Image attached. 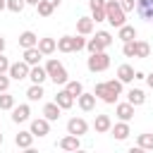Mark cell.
<instances>
[{"label": "cell", "mask_w": 153, "mask_h": 153, "mask_svg": "<svg viewBox=\"0 0 153 153\" xmlns=\"http://www.w3.org/2000/svg\"><path fill=\"white\" fill-rule=\"evenodd\" d=\"M124 14H127V12L120 7L117 0H105V22H108L110 26L120 29L122 24H127V17H124Z\"/></svg>", "instance_id": "cell-1"}, {"label": "cell", "mask_w": 153, "mask_h": 153, "mask_svg": "<svg viewBox=\"0 0 153 153\" xmlns=\"http://www.w3.org/2000/svg\"><path fill=\"white\" fill-rule=\"evenodd\" d=\"M45 72H48V79L55 81V86H57V84H60V86L67 84V69H65V65H62L60 60H48V62H45Z\"/></svg>", "instance_id": "cell-2"}, {"label": "cell", "mask_w": 153, "mask_h": 153, "mask_svg": "<svg viewBox=\"0 0 153 153\" xmlns=\"http://www.w3.org/2000/svg\"><path fill=\"white\" fill-rule=\"evenodd\" d=\"M86 67H88V72H105L108 67H110V55L105 53V50H100V53H91V57L86 60Z\"/></svg>", "instance_id": "cell-3"}, {"label": "cell", "mask_w": 153, "mask_h": 153, "mask_svg": "<svg viewBox=\"0 0 153 153\" xmlns=\"http://www.w3.org/2000/svg\"><path fill=\"white\" fill-rule=\"evenodd\" d=\"M29 65L22 60V62H10V69H7V74H10V79H14V81H22V79H29Z\"/></svg>", "instance_id": "cell-4"}, {"label": "cell", "mask_w": 153, "mask_h": 153, "mask_svg": "<svg viewBox=\"0 0 153 153\" xmlns=\"http://www.w3.org/2000/svg\"><path fill=\"white\" fill-rule=\"evenodd\" d=\"M93 96H96V98H100V100H103V103H108V105H112V103L117 100V93H112V91L108 88V84H105V81L96 84V88H93Z\"/></svg>", "instance_id": "cell-5"}, {"label": "cell", "mask_w": 153, "mask_h": 153, "mask_svg": "<svg viewBox=\"0 0 153 153\" xmlns=\"http://www.w3.org/2000/svg\"><path fill=\"white\" fill-rule=\"evenodd\" d=\"M88 131V122L84 117H72L67 122V134H74V136H84Z\"/></svg>", "instance_id": "cell-6"}, {"label": "cell", "mask_w": 153, "mask_h": 153, "mask_svg": "<svg viewBox=\"0 0 153 153\" xmlns=\"http://www.w3.org/2000/svg\"><path fill=\"white\" fill-rule=\"evenodd\" d=\"M33 136H45L48 131H50V120H45V117H36V120H31V129H29Z\"/></svg>", "instance_id": "cell-7"}, {"label": "cell", "mask_w": 153, "mask_h": 153, "mask_svg": "<svg viewBox=\"0 0 153 153\" xmlns=\"http://www.w3.org/2000/svg\"><path fill=\"white\" fill-rule=\"evenodd\" d=\"M136 14L146 22H153V0H136Z\"/></svg>", "instance_id": "cell-8"}, {"label": "cell", "mask_w": 153, "mask_h": 153, "mask_svg": "<svg viewBox=\"0 0 153 153\" xmlns=\"http://www.w3.org/2000/svg\"><path fill=\"white\" fill-rule=\"evenodd\" d=\"M29 117H31V108H29L26 103H22V105H14V108H12V122H14V124L26 122Z\"/></svg>", "instance_id": "cell-9"}, {"label": "cell", "mask_w": 153, "mask_h": 153, "mask_svg": "<svg viewBox=\"0 0 153 153\" xmlns=\"http://www.w3.org/2000/svg\"><path fill=\"white\" fill-rule=\"evenodd\" d=\"M74 100H76V98H74V96H72V93H69L67 88L57 91V96H55V103H57V105H60L62 110H69V108L74 105Z\"/></svg>", "instance_id": "cell-10"}, {"label": "cell", "mask_w": 153, "mask_h": 153, "mask_svg": "<svg viewBox=\"0 0 153 153\" xmlns=\"http://www.w3.org/2000/svg\"><path fill=\"white\" fill-rule=\"evenodd\" d=\"M110 131H112V136H115L117 141H124V139L131 134V129H129V124H127L124 120H120L117 124H112V127H110Z\"/></svg>", "instance_id": "cell-11"}, {"label": "cell", "mask_w": 153, "mask_h": 153, "mask_svg": "<svg viewBox=\"0 0 153 153\" xmlns=\"http://www.w3.org/2000/svg\"><path fill=\"white\" fill-rule=\"evenodd\" d=\"M57 146H60L62 151H76V148H81V141H79V136L67 134V136H62V139L57 141Z\"/></svg>", "instance_id": "cell-12"}, {"label": "cell", "mask_w": 153, "mask_h": 153, "mask_svg": "<svg viewBox=\"0 0 153 153\" xmlns=\"http://www.w3.org/2000/svg\"><path fill=\"white\" fill-rule=\"evenodd\" d=\"M115 115L120 117V120H124V122H129L131 117H134V105L127 100V103H117V108H115Z\"/></svg>", "instance_id": "cell-13"}, {"label": "cell", "mask_w": 153, "mask_h": 153, "mask_svg": "<svg viewBox=\"0 0 153 153\" xmlns=\"http://www.w3.org/2000/svg\"><path fill=\"white\" fill-rule=\"evenodd\" d=\"M36 48H38L43 55H53V53L57 50V41H55V38H38Z\"/></svg>", "instance_id": "cell-14"}, {"label": "cell", "mask_w": 153, "mask_h": 153, "mask_svg": "<svg viewBox=\"0 0 153 153\" xmlns=\"http://www.w3.org/2000/svg\"><path fill=\"white\" fill-rule=\"evenodd\" d=\"M41 57H43V53L33 45V48H24V62L29 65V67H33V65H38L41 62Z\"/></svg>", "instance_id": "cell-15"}, {"label": "cell", "mask_w": 153, "mask_h": 153, "mask_svg": "<svg viewBox=\"0 0 153 153\" xmlns=\"http://www.w3.org/2000/svg\"><path fill=\"white\" fill-rule=\"evenodd\" d=\"M29 79H31V84H43V81L48 79V72H45V67H41V65H33V67L29 69Z\"/></svg>", "instance_id": "cell-16"}, {"label": "cell", "mask_w": 153, "mask_h": 153, "mask_svg": "<svg viewBox=\"0 0 153 153\" xmlns=\"http://www.w3.org/2000/svg\"><path fill=\"white\" fill-rule=\"evenodd\" d=\"M76 103H79V108L84 112H91L96 108V96L93 93H81V96H76Z\"/></svg>", "instance_id": "cell-17"}, {"label": "cell", "mask_w": 153, "mask_h": 153, "mask_svg": "<svg viewBox=\"0 0 153 153\" xmlns=\"http://www.w3.org/2000/svg\"><path fill=\"white\" fill-rule=\"evenodd\" d=\"M110 127H112V120H110V115H96L93 129H96L98 134H105V131H110Z\"/></svg>", "instance_id": "cell-18"}, {"label": "cell", "mask_w": 153, "mask_h": 153, "mask_svg": "<svg viewBox=\"0 0 153 153\" xmlns=\"http://www.w3.org/2000/svg\"><path fill=\"white\" fill-rule=\"evenodd\" d=\"M93 19L91 17H79L76 19V33H81V36H88L91 31H93Z\"/></svg>", "instance_id": "cell-19"}, {"label": "cell", "mask_w": 153, "mask_h": 153, "mask_svg": "<svg viewBox=\"0 0 153 153\" xmlns=\"http://www.w3.org/2000/svg\"><path fill=\"white\" fill-rule=\"evenodd\" d=\"M60 112H62V108H60V105H57L55 100H53V103H45V105H43V117H45V120H50V122H55V120L60 117Z\"/></svg>", "instance_id": "cell-20"}, {"label": "cell", "mask_w": 153, "mask_h": 153, "mask_svg": "<svg viewBox=\"0 0 153 153\" xmlns=\"http://www.w3.org/2000/svg\"><path fill=\"white\" fill-rule=\"evenodd\" d=\"M117 38L124 43V41H134L136 38V29L131 26V24H122L120 29H117Z\"/></svg>", "instance_id": "cell-21"}, {"label": "cell", "mask_w": 153, "mask_h": 153, "mask_svg": "<svg viewBox=\"0 0 153 153\" xmlns=\"http://www.w3.org/2000/svg\"><path fill=\"white\" fill-rule=\"evenodd\" d=\"M117 79H120L122 84L134 81V67H131V65H120V67H117Z\"/></svg>", "instance_id": "cell-22"}, {"label": "cell", "mask_w": 153, "mask_h": 153, "mask_svg": "<svg viewBox=\"0 0 153 153\" xmlns=\"http://www.w3.org/2000/svg\"><path fill=\"white\" fill-rule=\"evenodd\" d=\"M36 43H38V36L33 31H22L19 33V45L22 48H33Z\"/></svg>", "instance_id": "cell-23"}, {"label": "cell", "mask_w": 153, "mask_h": 153, "mask_svg": "<svg viewBox=\"0 0 153 153\" xmlns=\"http://www.w3.org/2000/svg\"><path fill=\"white\" fill-rule=\"evenodd\" d=\"M14 143H17V148H31L33 134H31V131H19V134L14 136Z\"/></svg>", "instance_id": "cell-24"}, {"label": "cell", "mask_w": 153, "mask_h": 153, "mask_svg": "<svg viewBox=\"0 0 153 153\" xmlns=\"http://www.w3.org/2000/svg\"><path fill=\"white\" fill-rule=\"evenodd\" d=\"M45 96V91H43V84H31L29 88H26V98L33 103V100H41Z\"/></svg>", "instance_id": "cell-25"}, {"label": "cell", "mask_w": 153, "mask_h": 153, "mask_svg": "<svg viewBox=\"0 0 153 153\" xmlns=\"http://www.w3.org/2000/svg\"><path fill=\"white\" fill-rule=\"evenodd\" d=\"M127 100H129L134 108H136V105H143V103H146V93H143L141 88H131V91L127 93Z\"/></svg>", "instance_id": "cell-26"}, {"label": "cell", "mask_w": 153, "mask_h": 153, "mask_svg": "<svg viewBox=\"0 0 153 153\" xmlns=\"http://www.w3.org/2000/svg\"><path fill=\"white\" fill-rule=\"evenodd\" d=\"M57 50H60V53H74V36H62V38H57Z\"/></svg>", "instance_id": "cell-27"}, {"label": "cell", "mask_w": 153, "mask_h": 153, "mask_svg": "<svg viewBox=\"0 0 153 153\" xmlns=\"http://www.w3.org/2000/svg\"><path fill=\"white\" fill-rule=\"evenodd\" d=\"M136 146L143 148V151H153V134H139Z\"/></svg>", "instance_id": "cell-28"}, {"label": "cell", "mask_w": 153, "mask_h": 153, "mask_svg": "<svg viewBox=\"0 0 153 153\" xmlns=\"http://www.w3.org/2000/svg\"><path fill=\"white\" fill-rule=\"evenodd\" d=\"M134 45H136V57H148L151 55V45L146 43V41H134Z\"/></svg>", "instance_id": "cell-29"}, {"label": "cell", "mask_w": 153, "mask_h": 153, "mask_svg": "<svg viewBox=\"0 0 153 153\" xmlns=\"http://www.w3.org/2000/svg\"><path fill=\"white\" fill-rule=\"evenodd\" d=\"M36 10H38V14H41V17H50V14L55 12V7H53V5L48 2V0H38Z\"/></svg>", "instance_id": "cell-30"}, {"label": "cell", "mask_w": 153, "mask_h": 153, "mask_svg": "<svg viewBox=\"0 0 153 153\" xmlns=\"http://www.w3.org/2000/svg\"><path fill=\"white\" fill-rule=\"evenodd\" d=\"M96 41H98L105 50L112 45V36H110V31H98V33H96Z\"/></svg>", "instance_id": "cell-31"}, {"label": "cell", "mask_w": 153, "mask_h": 153, "mask_svg": "<svg viewBox=\"0 0 153 153\" xmlns=\"http://www.w3.org/2000/svg\"><path fill=\"white\" fill-rule=\"evenodd\" d=\"M65 88H67V91H69V93H72L74 98L84 93V86H81V81H69V79H67V84H65Z\"/></svg>", "instance_id": "cell-32"}, {"label": "cell", "mask_w": 153, "mask_h": 153, "mask_svg": "<svg viewBox=\"0 0 153 153\" xmlns=\"http://www.w3.org/2000/svg\"><path fill=\"white\" fill-rule=\"evenodd\" d=\"M14 108V96H10L7 91L0 93V110H12Z\"/></svg>", "instance_id": "cell-33"}, {"label": "cell", "mask_w": 153, "mask_h": 153, "mask_svg": "<svg viewBox=\"0 0 153 153\" xmlns=\"http://www.w3.org/2000/svg\"><path fill=\"white\" fill-rule=\"evenodd\" d=\"M24 7H26V0H7V10L14 14H19Z\"/></svg>", "instance_id": "cell-34"}, {"label": "cell", "mask_w": 153, "mask_h": 153, "mask_svg": "<svg viewBox=\"0 0 153 153\" xmlns=\"http://www.w3.org/2000/svg\"><path fill=\"white\" fill-rule=\"evenodd\" d=\"M134 41H136V38H134ZM134 41H124V45H122L124 57H136V45H134Z\"/></svg>", "instance_id": "cell-35"}, {"label": "cell", "mask_w": 153, "mask_h": 153, "mask_svg": "<svg viewBox=\"0 0 153 153\" xmlns=\"http://www.w3.org/2000/svg\"><path fill=\"white\" fill-rule=\"evenodd\" d=\"M86 50H88V53H100V50H105V48H103V45L96 41V36H93V38H86Z\"/></svg>", "instance_id": "cell-36"}, {"label": "cell", "mask_w": 153, "mask_h": 153, "mask_svg": "<svg viewBox=\"0 0 153 153\" xmlns=\"http://www.w3.org/2000/svg\"><path fill=\"white\" fill-rule=\"evenodd\" d=\"M91 19L93 22H105V7H91Z\"/></svg>", "instance_id": "cell-37"}, {"label": "cell", "mask_w": 153, "mask_h": 153, "mask_svg": "<svg viewBox=\"0 0 153 153\" xmlns=\"http://www.w3.org/2000/svg\"><path fill=\"white\" fill-rule=\"evenodd\" d=\"M105 84H108V88H110L112 93H117V96L122 93V86H124V84H122L120 79H110V81H105Z\"/></svg>", "instance_id": "cell-38"}, {"label": "cell", "mask_w": 153, "mask_h": 153, "mask_svg": "<svg viewBox=\"0 0 153 153\" xmlns=\"http://www.w3.org/2000/svg\"><path fill=\"white\" fill-rule=\"evenodd\" d=\"M86 48V38L81 36V33H76L74 36V53H79V50H84Z\"/></svg>", "instance_id": "cell-39"}, {"label": "cell", "mask_w": 153, "mask_h": 153, "mask_svg": "<svg viewBox=\"0 0 153 153\" xmlns=\"http://www.w3.org/2000/svg\"><path fill=\"white\" fill-rule=\"evenodd\" d=\"M117 2L124 12H134V7H136V0H117Z\"/></svg>", "instance_id": "cell-40"}, {"label": "cell", "mask_w": 153, "mask_h": 153, "mask_svg": "<svg viewBox=\"0 0 153 153\" xmlns=\"http://www.w3.org/2000/svg\"><path fill=\"white\" fill-rule=\"evenodd\" d=\"M10 88V74H0V93H5Z\"/></svg>", "instance_id": "cell-41"}, {"label": "cell", "mask_w": 153, "mask_h": 153, "mask_svg": "<svg viewBox=\"0 0 153 153\" xmlns=\"http://www.w3.org/2000/svg\"><path fill=\"white\" fill-rule=\"evenodd\" d=\"M7 69H10V60H7V57L0 53V74H5Z\"/></svg>", "instance_id": "cell-42"}, {"label": "cell", "mask_w": 153, "mask_h": 153, "mask_svg": "<svg viewBox=\"0 0 153 153\" xmlns=\"http://www.w3.org/2000/svg\"><path fill=\"white\" fill-rule=\"evenodd\" d=\"M88 7H105V0H88Z\"/></svg>", "instance_id": "cell-43"}, {"label": "cell", "mask_w": 153, "mask_h": 153, "mask_svg": "<svg viewBox=\"0 0 153 153\" xmlns=\"http://www.w3.org/2000/svg\"><path fill=\"white\" fill-rule=\"evenodd\" d=\"M146 84H148V86L153 88V74H146Z\"/></svg>", "instance_id": "cell-44"}, {"label": "cell", "mask_w": 153, "mask_h": 153, "mask_svg": "<svg viewBox=\"0 0 153 153\" xmlns=\"http://www.w3.org/2000/svg\"><path fill=\"white\" fill-rule=\"evenodd\" d=\"M5 45H7V43H5V38L0 36V53H5Z\"/></svg>", "instance_id": "cell-45"}, {"label": "cell", "mask_w": 153, "mask_h": 153, "mask_svg": "<svg viewBox=\"0 0 153 153\" xmlns=\"http://www.w3.org/2000/svg\"><path fill=\"white\" fill-rule=\"evenodd\" d=\"M2 10H7V0H0V12Z\"/></svg>", "instance_id": "cell-46"}, {"label": "cell", "mask_w": 153, "mask_h": 153, "mask_svg": "<svg viewBox=\"0 0 153 153\" xmlns=\"http://www.w3.org/2000/svg\"><path fill=\"white\" fill-rule=\"evenodd\" d=\"M48 2H50L53 7H60V0H48Z\"/></svg>", "instance_id": "cell-47"}, {"label": "cell", "mask_w": 153, "mask_h": 153, "mask_svg": "<svg viewBox=\"0 0 153 153\" xmlns=\"http://www.w3.org/2000/svg\"><path fill=\"white\" fill-rule=\"evenodd\" d=\"M26 5H33V7H36V5H38V0H26Z\"/></svg>", "instance_id": "cell-48"}, {"label": "cell", "mask_w": 153, "mask_h": 153, "mask_svg": "<svg viewBox=\"0 0 153 153\" xmlns=\"http://www.w3.org/2000/svg\"><path fill=\"white\" fill-rule=\"evenodd\" d=\"M0 143H2V134H0Z\"/></svg>", "instance_id": "cell-49"}]
</instances>
